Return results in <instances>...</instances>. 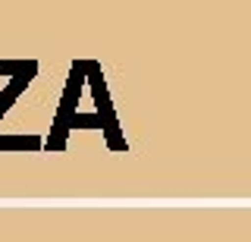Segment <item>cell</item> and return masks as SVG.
Wrapping results in <instances>:
<instances>
[{
	"instance_id": "obj_1",
	"label": "cell",
	"mask_w": 251,
	"mask_h": 242,
	"mask_svg": "<svg viewBox=\"0 0 251 242\" xmlns=\"http://www.w3.org/2000/svg\"><path fill=\"white\" fill-rule=\"evenodd\" d=\"M35 73H38V63H35V60H19V63H16L13 79H10V85L3 88V95H0V116L10 110V104L19 98V91L31 82V76H35Z\"/></svg>"
}]
</instances>
